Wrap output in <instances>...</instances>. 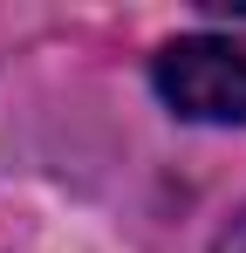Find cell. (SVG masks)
Masks as SVG:
<instances>
[{
    "mask_svg": "<svg viewBox=\"0 0 246 253\" xmlns=\"http://www.w3.org/2000/svg\"><path fill=\"white\" fill-rule=\"evenodd\" d=\"M219 253H246V212L226 226V233H219Z\"/></svg>",
    "mask_w": 246,
    "mask_h": 253,
    "instance_id": "cell-2",
    "label": "cell"
},
{
    "mask_svg": "<svg viewBox=\"0 0 246 253\" xmlns=\"http://www.w3.org/2000/svg\"><path fill=\"white\" fill-rule=\"evenodd\" d=\"M158 89L192 124H246V48L212 35L171 42L158 55Z\"/></svg>",
    "mask_w": 246,
    "mask_h": 253,
    "instance_id": "cell-1",
    "label": "cell"
}]
</instances>
